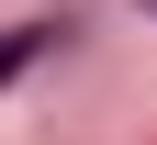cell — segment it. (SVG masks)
Masks as SVG:
<instances>
[{
  "mask_svg": "<svg viewBox=\"0 0 157 145\" xmlns=\"http://www.w3.org/2000/svg\"><path fill=\"white\" fill-rule=\"evenodd\" d=\"M45 45H67V23H0V89H11V78H23Z\"/></svg>",
  "mask_w": 157,
  "mask_h": 145,
  "instance_id": "obj_1",
  "label": "cell"
}]
</instances>
